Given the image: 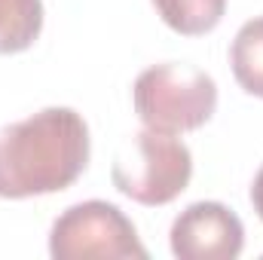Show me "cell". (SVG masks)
<instances>
[{
  "mask_svg": "<svg viewBox=\"0 0 263 260\" xmlns=\"http://www.w3.org/2000/svg\"><path fill=\"white\" fill-rule=\"evenodd\" d=\"M193 153L184 141L162 132H138L114 156L110 181L138 205H168L190 187Z\"/></svg>",
  "mask_w": 263,
  "mask_h": 260,
  "instance_id": "3",
  "label": "cell"
},
{
  "mask_svg": "<svg viewBox=\"0 0 263 260\" xmlns=\"http://www.w3.org/2000/svg\"><path fill=\"white\" fill-rule=\"evenodd\" d=\"M89 165V126L73 107H43L0 129V199L67 190Z\"/></svg>",
  "mask_w": 263,
  "mask_h": 260,
  "instance_id": "1",
  "label": "cell"
},
{
  "mask_svg": "<svg viewBox=\"0 0 263 260\" xmlns=\"http://www.w3.org/2000/svg\"><path fill=\"white\" fill-rule=\"evenodd\" d=\"M43 31V0H0V55L34 46Z\"/></svg>",
  "mask_w": 263,
  "mask_h": 260,
  "instance_id": "6",
  "label": "cell"
},
{
  "mask_svg": "<svg viewBox=\"0 0 263 260\" xmlns=\"http://www.w3.org/2000/svg\"><path fill=\"white\" fill-rule=\"evenodd\" d=\"M230 65L236 83L248 95L263 98V15L245 22L236 31L230 46Z\"/></svg>",
  "mask_w": 263,
  "mask_h": 260,
  "instance_id": "7",
  "label": "cell"
},
{
  "mask_svg": "<svg viewBox=\"0 0 263 260\" xmlns=\"http://www.w3.org/2000/svg\"><path fill=\"white\" fill-rule=\"evenodd\" d=\"M153 9L175 34L202 37L220 25L227 0H153Z\"/></svg>",
  "mask_w": 263,
  "mask_h": 260,
  "instance_id": "8",
  "label": "cell"
},
{
  "mask_svg": "<svg viewBox=\"0 0 263 260\" xmlns=\"http://www.w3.org/2000/svg\"><path fill=\"white\" fill-rule=\"evenodd\" d=\"M178 260H236L245 248V227L223 202L187 205L168 233Z\"/></svg>",
  "mask_w": 263,
  "mask_h": 260,
  "instance_id": "5",
  "label": "cell"
},
{
  "mask_svg": "<svg viewBox=\"0 0 263 260\" xmlns=\"http://www.w3.org/2000/svg\"><path fill=\"white\" fill-rule=\"evenodd\" d=\"M251 205H254L257 217L263 220V165H260V172L254 175V184H251Z\"/></svg>",
  "mask_w": 263,
  "mask_h": 260,
  "instance_id": "9",
  "label": "cell"
},
{
  "mask_svg": "<svg viewBox=\"0 0 263 260\" xmlns=\"http://www.w3.org/2000/svg\"><path fill=\"white\" fill-rule=\"evenodd\" d=\"M49 254L55 260H144L147 248L141 245L135 224L117 205L104 199H89L70 205L65 214L55 217L49 230Z\"/></svg>",
  "mask_w": 263,
  "mask_h": 260,
  "instance_id": "4",
  "label": "cell"
},
{
  "mask_svg": "<svg viewBox=\"0 0 263 260\" xmlns=\"http://www.w3.org/2000/svg\"><path fill=\"white\" fill-rule=\"evenodd\" d=\"M135 114L144 129L184 135L202 129L217 110V83L196 65L165 62L138 73L132 86Z\"/></svg>",
  "mask_w": 263,
  "mask_h": 260,
  "instance_id": "2",
  "label": "cell"
}]
</instances>
